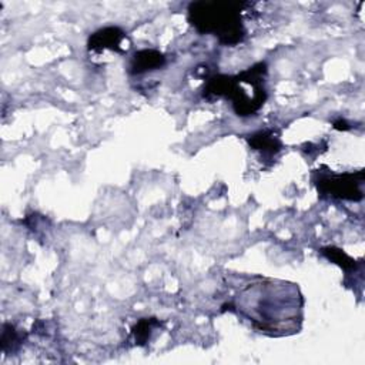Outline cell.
Returning <instances> with one entry per match:
<instances>
[{
	"mask_svg": "<svg viewBox=\"0 0 365 365\" xmlns=\"http://www.w3.org/2000/svg\"><path fill=\"white\" fill-rule=\"evenodd\" d=\"M235 307L257 329L277 335L298 328L302 298L292 284L264 281L247 287L237 297Z\"/></svg>",
	"mask_w": 365,
	"mask_h": 365,
	"instance_id": "1",
	"label": "cell"
},
{
	"mask_svg": "<svg viewBox=\"0 0 365 365\" xmlns=\"http://www.w3.org/2000/svg\"><path fill=\"white\" fill-rule=\"evenodd\" d=\"M240 1H194L188 6V21L201 34H212L225 46H235L245 36Z\"/></svg>",
	"mask_w": 365,
	"mask_h": 365,
	"instance_id": "2",
	"label": "cell"
},
{
	"mask_svg": "<svg viewBox=\"0 0 365 365\" xmlns=\"http://www.w3.org/2000/svg\"><path fill=\"white\" fill-rule=\"evenodd\" d=\"M362 184H364V171L358 173H345V174H331L322 175L317 180L318 191L324 195L348 200V201H359L362 200Z\"/></svg>",
	"mask_w": 365,
	"mask_h": 365,
	"instance_id": "3",
	"label": "cell"
},
{
	"mask_svg": "<svg viewBox=\"0 0 365 365\" xmlns=\"http://www.w3.org/2000/svg\"><path fill=\"white\" fill-rule=\"evenodd\" d=\"M125 38V33L118 27H104L93 33L88 38V50L90 51H103V50H113L121 53V44Z\"/></svg>",
	"mask_w": 365,
	"mask_h": 365,
	"instance_id": "4",
	"label": "cell"
},
{
	"mask_svg": "<svg viewBox=\"0 0 365 365\" xmlns=\"http://www.w3.org/2000/svg\"><path fill=\"white\" fill-rule=\"evenodd\" d=\"M164 64H165V56L163 53L151 48H144L133 54L128 64V71L130 74L138 76L147 71L158 70Z\"/></svg>",
	"mask_w": 365,
	"mask_h": 365,
	"instance_id": "5",
	"label": "cell"
},
{
	"mask_svg": "<svg viewBox=\"0 0 365 365\" xmlns=\"http://www.w3.org/2000/svg\"><path fill=\"white\" fill-rule=\"evenodd\" d=\"M248 144L262 154H277L281 150V141L271 131H258L248 137Z\"/></svg>",
	"mask_w": 365,
	"mask_h": 365,
	"instance_id": "6",
	"label": "cell"
},
{
	"mask_svg": "<svg viewBox=\"0 0 365 365\" xmlns=\"http://www.w3.org/2000/svg\"><path fill=\"white\" fill-rule=\"evenodd\" d=\"M157 327H160V321H158V319H155V318H141V319L133 327V329H131V334H133V336H134L135 344H138V345L145 344V342L150 339L153 331H154Z\"/></svg>",
	"mask_w": 365,
	"mask_h": 365,
	"instance_id": "7",
	"label": "cell"
},
{
	"mask_svg": "<svg viewBox=\"0 0 365 365\" xmlns=\"http://www.w3.org/2000/svg\"><path fill=\"white\" fill-rule=\"evenodd\" d=\"M322 255L327 257L334 264L339 265L345 271H354L356 268V262L354 258H351L348 254H345L342 250L335 247H325L321 250Z\"/></svg>",
	"mask_w": 365,
	"mask_h": 365,
	"instance_id": "8",
	"label": "cell"
},
{
	"mask_svg": "<svg viewBox=\"0 0 365 365\" xmlns=\"http://www.w3.org/2000/svg\"><path fill=\"white\" fill-rule=\"evenodd\" d=\"M21 336L19 331L11 324H4L1 331V349L6 351H14L20 345Z\"/></svg>",
	"mask_w": 365,
	"mask_h": 365,
	"instance_id": "9",
	"label": "cell"
},
{
	"mask_svg": "<svg viewBox=\"0 0 365 365\" xmlns=\"http://www.w3.org/2000/svg\"><path fill=\"white\" fill-rule=\"evenodd\" d=\"M334 127H335L336 130H349V124H348L345 120H342V118L334 121Z\"/></svg>",
	"mask_w": 365,
	"mask_h": 365,
	"instance_id": "10",
	"label": "cell"
}]
</instances>
